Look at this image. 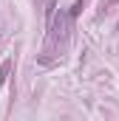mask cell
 <instances>
[{"label": "cell", "instance_id": "cell-2", "mask_svg": "<svg viewBox=\"0 0 119 121\" xmlns=\"http://www.w3.org/2000/svg\"><path fill=\"white\" fill-rule=\"evenodd\" d=\"M79 11H82V0H77V3L71 6V17H79Z\"/></svg>", "mask_w": 119, "mask_h": 121}, {"label": "cell", "instance_id": "cell-1", "mask_svg": "<svg viewBox=\"0 0 119 121\" xmlns=\"http://www.w3.org/2000/svg\"><path fill=\"white\" fill-rule=\"evenodd\" d=\"M9 73H11V59H6L0 65V85H6V79H9Z\"/></svg>", "mask_w": 119, "mask_h": 121}]
</instances>
